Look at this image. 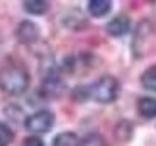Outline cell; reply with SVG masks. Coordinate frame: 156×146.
I'll use <instances>...</instances> for the list:
<instances>
[{
  "instance_id": "11",
  "label": "cell",
  "mask_w": 156,
  "mask_h": 146,
  "mask_svg": "<svg viewBox=\"0 0 156 146\" xmlns=\"http://www.w3.org/2000/svg\"><path fill=\"white\" fill-rule=\"evenodd\" d=\"M141 83L148 90L156 92V66H149L148 70L141 75Z\"/></svg>"
},
{
  "instance_id": "2",
  "label": "cell",
  "mask_w": 156,
  "mask_h": 146,
  "mask_svg": "<svg viewBox=\"0 0 156 146\" xmlns=\"http://www.w3.org/2000/svg\"><path fill=\"white\" fill-rule=\"evenodd\" d=\"M117 95H119V82L110 75H105V77H102V78H98L90 87V97L100 104L114 102L117 99Z\"/></svg>"
},
{
  "instance_id": "3",
  "label": "cell",
  "mask_w": 156,
  "mask_h": 146,
  "mask_svg": "<svg viewBox=\"0 0 156 146\" xmlns=\"http://www.w3.org/2000/svg\"><path fill=\"white\" fill-rule=\"evenodd\" d=\"M24 126L29 133H34V134H43L51 131V127L55 126V114L51 111H37L34 114H31L26 121H24Z\"/></svg>"
},
{
  "instance_id": "6",
  "label": "cell",
  "mask_w": 156,
  "mask_h": 146,
  "mask_svg": "<svg viewBox=\"0 0 156 146\" xmlns=\"http://www.w3.org/2000/svg\"><path fill=\"white\" fill-rule=\"evenodd\" d=\"M131 27V20L127 16H117L107 24V32L114 37H119V36H124L126 32Z\"/></svg>"
},
{
  "instance_id": "8",
  "label": "cell",
  "mask_w": 156,
  "mask_h": 146,
  "mask_svg": "<svg viewBox=\"0 0 156 146\" xmlns=\"http://www.w3.org/2000/svg\"><path fill=\"white\" fill-rule=\"evenodd\" d=\"M112 10V4L109 0H90L88 2V12L94 17H104Z\"/></svg>"
},
{
  "instance_id": "4",
  "label": "cell",
  "mask_w": 156,
  "mask_h": 146,
  "mask_svg": "<svg viewBox=\"0 0 156 146\" xmlns=\"http://www.w3.org/2000/svg\"><path fill=\"white\" fill-rule=\"evenodd\" d=\"M63 90H65V83H63V80L56 73H51V75H48L43 80L41 94L44 97H48V99H56V97H59L63 94Z\"/></svg>"
},
{
  "instance_id": "13",
  "label": "cell",
  "mask_w": 156,
  "mask_h": 146,
  "mask_svg": "<svg viewBox=\"0 0 156 146\" xmlns=\"http://www.w3.org/2000/svg\"><path fill=\"white\" fill-rule=\"evenodd\" d=\"M14 139V133L7 124H0V146H9Z\"/></svg>"
},
{
  "instance_id": "1",
  "label": "cell",
  "mask_w": 156,
  "mask_h": 146,
  "mask_svg": "<svg viewBox=\"0 0 156 146\" xmlns=\"http://www.w3.org/2000/svg\"><path fill=\"white\" fill-rule=\"evenodd\" d=\"M29 87V73L22 66L12 65L0 71V88L10 95L24 94Z\"/></svg>"
},
{
  "instance_id": "14",
  "label": "cell",
  "mask_w": 156,
  "mask_h": 146,
  "mask_svg": "<svg viewBox=\"0 0 156 146\" xmlns=\"http://www.w3.org/2000/svg\"><path fill=\"white\" fill-rule=\"evenodd\" d=\"M22 146H44V143H43V139L37 138V136H31V138H27L24 141Z\"/></svg>"
},
{
  "instance_id": "7",
  "label": "cell",
  "mask_w": 156,
  "mask_h": 146,
  "mask_svg": "<svg viewBox=\"0 0 156 146\" xmlns=\"http://www.w3.org/2000/svg\"><path fill=\"white\" fill-rule=\"evenodd\" d=\"M137 111L144 119L156 117V99L154 97H143V99H139Z\"/></svg>"
},
{
  "instance_id": "10",
  "label": "cell",
  "mask_w": 156,
  "mask_h": 146,
  "mask_svg": "<svg viewBox=\"0 0 156 146\" xmlns=\"http://www.w3.org/2000/svg\"><path fill=\"white\" fill-rule=\"evenodd\" d=\"M24 9L32 16H41L48 10V2H44V0H27V2H24Z\"/></svg>"
},
{
  "instance_id": "9",
  "label": "cell",
  "mask_w": 156,
  "mask_h": 146,
  "mask_svg": "<svg viewBox=\"0 0 156 146\" xmlns=\"http://www.w3.org/2000/svg\"><path fill=\"white\" fill-rule=\"evenodd\" d=\"M80 139L75 133H70V131H65V133H59L58 136L53 141V146H78Z\"/></svg>"
},
{
  "instance_id": "5",
  "label": "cell",
  "mask_w": 156,
  "mask_h": 146,
  "mask_svg": "<svg viewBox=\"0 0 156 146\" xmlns=\"http://www.w3.org/2000/svg\"><path fill=\"white\" fill-rule=\"evenodd\" d=\"M39 37V27L31 20H22L17 27V39L22 44H32Z\"/></svg>"
},
{
  "instance_id": "12",
  "label": "cell",
  "mask_w": 156,
  "mask_h": 146,
  "mask_svg": "<svg viewBox=\"0 0 156 146\" xmlns=\"http://www.w3.org/2000/svg\"><path fill=\"white\" fill-rule=\"evenodd\" d=\"M78 146H107V143L102 134H98V133H90V134H87L82 141L78 143Z\"/></svg>"
}]
</instances>
